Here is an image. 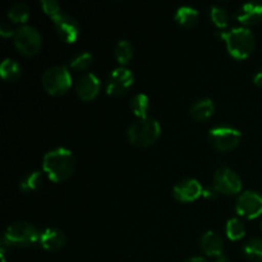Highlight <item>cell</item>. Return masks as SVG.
<instances>
[{"label": "cell", "mask_w": 262, "mask_h": 262, "mask_svg": "<svg viewBox=\"0 0 262 262\" xmlns=\"http://www.w3.org/2000/svg\"><path fill=\"white\" fill-rule=\"evenodd\" d=\"M42 166L51 181H66L72 176L74 170L73 154L66 147L54 148L43 156Z\"/></svg>", "instance_id": "6da1fadb"}, {"label": "cell", "mask_w": 262, "mask_h": 262, "mask_svg": "<svg viewBox=\"0 0 262 262\" xmlns=\"http://www.w3.org/2000/svg\"><path fill=\"white\" fill-rule=\"evenodd\" d=\"M230 55L235 59H246L255 48V35L247 27H235L222 33Z\"/></svg>", "instance_id": "7a4b0ae2"}, {"label": "cell", "mask_w": 262, "mask_h": 262, "mask_svg": "<svg viewBox=\"0 0 262 262\" xmlns=\"http://www.w3.org/2000/svg\"><path fill=\"white\" fill-rule=\"evenodd\" d=\"M161 132L160 123L150 117L141 118L128 127L127 136L130 143L140 147H146L155 142Z\"/></svg>", "instance_id": "3957f363"}, {"label": "cell", "mask_w": 262, "mask_h": 262, "mask_svg": "<svg viewBox=\"0 0 262 262\" xmlns=\"http://www.w3.org/2000/svg\"><path fill=\"white\" fill-rule=\"evenodd\" d=\"M41 233L27 222H15L4 232L2 245L8 247H28L40 239Z\"/></svg>", "instance_id": "277c9868"}, {"label": "cell", "mask_w": 262, "mask_h": 262, "mask_svg": "<svg viewBox=\"0 0 262 262\" xmlns=\"http://www.w3.org/2000/svg\"><path fill=\"white\" fill-rule=\"evenodd\" d=\"M41 82L50 95H63L71 89L72 77L68 68L64 66H54L46 69L41 77Z\"/></svg>", "instance_id": "5b68a950"}, {"label": "cell", "mask_w": 262, "mask_h": 262, "mask_svg": "<svg viewBox=\"0 0 262 262\" xmlns=\"http://www.w3.org/2000/svg\"><path fill=\"white\" fill-rule=\"evenodd\" d=\"M14 45L23 55H35L38 53L42 45V37L37 28L33 26H20L15 30Z\"/></svg>", "instance_id": "8992f818"}, {"label": "cell", "mask_w": 262, "mask_h": 262, "mask_svg": "<svg viewBox=\"0 0 262 262\" xmlns=\"http://www.w3.org/2000/svg\"><path fill=\"white\" fill-rule=\"evenodd\" d=\"M239 130L230 125H217L210 129L209 140L215 148L220 151H230L237 147L241 142Z\"/></svg>", "instance_id": "52a82bcc"}, {"label": "cell", "mask_w": 262, "mask_h": 262, "mask_svg": "<svg viewBox=\"0 0 262 262\" xmlns=\"http://www.w3.org/2000/svg\"><path fill=\"white\" fill-rule=\"evenodd\" d=\"M214 187L219 193L235 194L242 189V181L239 176L228 166H223L215 171Z\"/></svg>", "instance_id": "ba28073f"}, {"label": "cell", "mask_w": 262, "mask_h": 262, "mask_svg": "<svg viewBox=\"0 0 262 262\" xmlns=\"http://www.w3.org/2000/svg\"><path fill=\"white\" fill-rule=\"evenodd\" d=\"M235 210L241 216L255 219L262 214V194L256 191H246L238 197Z\"/></svg>", "instance_id": "9c48e42d"}, {"label": "cell", "mask_w": 262, "mask_h": 262, "mask_svg": "<svg viewBox=\"0 0 262 262\" xmlns=\"http://www.w3.org/2000/svg\"><path fill=\"white\" fill-rule=\"evenodd\" d=\"M135 77L133 73L125 67H118L110 73L106 82V91L109 95L119 96L127 92L132 87Z\"/></svg>", "instance_id": "30bf717a"}, {"label": "cell", "mask_w": 262, "mask_h": 262, "mask_svg": "<svg viewBox=\"0 0 262 262\" xmlns=\"http://www.w3.org/2000/svg\"><path fill=\"white\" fill-rule=\"evenodd\" d=\"M53 23L56 33L67 42H76L77 38L79 37V25L71 15L61 12L60 14L53 18Z\"/></svg>", "instance_id": "8fae6325"}, {"label": "cell", "mask_w": 262, "mask_h": 262, "mask_svg": "<svg viewBox=\"0 0 262 262\" xmlns=\"http://www.w3.org/2000/svg\"><path fill=\"white\" fill-rule=\"evenodd\" d=\"M202 192H204V188H202L201 183L197 179L188 178L179 182L174 187L173 196L181 202H192L202 196Z\"/></svg>", "instance_id": "7c38bea8"}, {"label": "cell", "mask_w": 262, "mask_h": 262, "mask_svg": "<svg viewBox=\"0 0 262 262\" xmlns=\"http://www.w3.org/2000/svg\"><path fill=\"white\" fill-rule=\"evenodd\" d=\"M100 91V79L94 73H84L76 83V92L82 100L89 101L95 99Z\"/></svg>", "instance_id": "4fadbf2b"}, {"label": "cell", "mask_w": 262, "mask_h": 262, "mask_svg": "<svg viewBox=\"0 0 262 262\" xmlns=\"http://www.w3.org/2000/svg\"><path fill=\"white\" fill-rule=\"evenodd\" d=\"M38 242L42 246V248L54 252V251L61 250L66 246L67 238L61 230L56 229V228H48L41 232Z\"/></svg>", "instance_id": "5bb4252c"}, {"label": "cell", "mask_w": 262, "mask_h": 262, "mask_svg": "<svg viewBox=\"0 0 262 262\" xmlns=\"http://www.w3.org/2000/svg\"><path fill=\"white\" fill-rule=\"evenodd\" d=\"M237 19L245 26L257 25L262 20V3H246L241 7Z\"/></svg>", "instance_id": "9a60e30c"}, {"label": "cell", "mask_w": 262, "mask_h": 262, "mask_svg": "<svg viewBox=\"0 0 262 262\" xmlns=\"http://www.w3.org/2000/svg\"><path fill=\"white\" fill-rule=\"evenodd\" d=\"M201 248L207 256L211 257H220L223 256V250H224V243L220 235L212 230H207L201 237Z\"/></svg>", "instance_id": "2e32d148"}, {"label": "cell", "mask_w": 262, "mask_h": 262, "mask_svg": "<svg viewBox=\"0 0 262 262\" xmlns=\"http://www.w3.org/2000/svg\"><path fill=\"white\" fill-rule=\"evenodd\" d=\"M215 112V105L211 99L206 97V99H201L199 101L194 102L191 106V115L194 120L197 122H202L206 120L214 114Z\"/></svg>", "instance_id": "e0dca14e"}, {"label": "cell", "mask_w": 262, "mask_h": 262, "mask_svg": "<svg viewBox=\"0 0 262 262\" xmlns=\"http://www.w3.org/2000/svg\"><path fill=\"white\" fill-rule=\"evenodd\" d=\"M199 10L193 7H189V5H183V7L178 8L176 15H174V19L186 28L193 27L197 23V20H199Z\"/></svg>", "instance_id": "ac0fdd59"}, {"label": "cell", "mask_w": 262, "mask_h": 262, "mask_svg": "<svg viewBox=\"0 0 262 262\" xmlns=\"http://www.w3.org/2000/svg\"><path fill=\"white\" fill-rule=\"evenodd\" d=\"M0 74L7 81H17L22 74V68L14 59L7 58L3 60L2 66H0Z\"/></svg>", "instance_id": "d6986e66"}, {"label": "cell", "mask_w": 262, "mask_h": 262, "mask_svg": "<svg viewBox=\"0 0 262 262\" xmlns=\"http://www.w3.org/2000/svg\"><path fill=\"white\" fill-rule=\"evenodd\" d=\"M130 109L135 113L138 119L147 117V112L150 109V99L145 94H137L130 99Z\"/></svg>", "instance_id": "ffe728a7"}, {"label": "cell", "mask_w": 262, "mask_h": 262, "mask_svg": "<svg viewBox=\"0 0 262 262\" xmlns=\"http://www.w3.org/2000/svg\"><path fill=\"white\" fill-rule=\"evenodd\" d=\"M246 257L251 261L262 262V238H251L243 247Z\"/></svg>", "instance_id": "44dd1931"}, {"label": "cell", "mask_w": 262, "mask_h": 262, "mask_svg": "<svg viewBox=\"0 0 262 262\" xmlns=\"http://www.w3.org/2000/svg\"><path fill=\"white\" fill-rule=\"evenodd\" d=\"M30 17V8L26 3H14L8 10V18L14 23H25Z\"/></svg>", "instance_id": "7402d4cb"}, {"label": "cell", "mask_w": 262, "mask_h": 262, "mask_svg": "<svg viewBox=\"0 0 262 262\" xmlns=\"http://www.w3.org/2000/svg\"><path fill=\"white\" fill-rule=\"evenodd\" d=\"M114 55L120 64H123V66L128 64L133 56L132 43L128 40H120L119 42L115 45Z\"/></svg>", "instance_id": "603a6c76"}, {"label": "cell", "mask_w": 262, "mask_h": 262, "mask_svg": "<svg viewBox=\"0 0 262 262\" xmlns=\"http://www.w3.org/2000/svg\"><path fill=\"white\" fill-rule=\"evenodd\" d=\"M225 232H227V235L229 239H242L246 235L245 224L239 219H237V217H232V219L228 220L227 225H225Z\"/></svg>", "instance_id": "cb8c5ba5"}, {"label": "cell", "mask_w": 262, "mask_h": 262, "mask_svg": "<svg viewBox=\"0 0 262 262\" xmlns=\"http://www.w3.org/2000/svg\"><path fill=\"white\" fill-rule=\"evenodd\" d=\"M41 182H42V177H41L40 171H32L20 181L19 188L23 192H32L40 187Z\"/></svg>", "instance_id": "d4e9b609"}, {"label": "cell", "mask_w": 262, "mask_h": 262, "mask_svg": "<svg viewBox=\"0 0 262 262\" xmlns=\"http://www.w3.org/2000/svg\"><path fill=\"white\" fill-rule=\"evenodd\" d=\"M210 17L214 25H216L219 28H224L228 26L229 22V15H228L227 10L219 5H212L211 10H210Z\"/></svg>", "instance_id": "484cf974"}, {"label": "cell", "mask_w": 262, "mask_h": 262, "mask_svg": "<svg viewBox=\"0 0 262 262\" xmlns=\"http://www.w3.org/2000/svg\"><path fill=\"white\" fill-rule=\"evenodd\" d=\"M92 55L87 51L84 53H79L74 56L71 60V67L76 71H86L90 68V66L92 64Z\"/></svg>", "instance_id": "4316f807"}, {"label": "cell", "mask_w": 262, "mask_h": 262, "mask_svg": "<svg viewBox=\"0 0 262 262\" xmlns=\"http://www.w3.org/2000/svg\"><path fill=\"white\" fill-rule=\"evenodd\" d=\"M41 7H42L43 12L50 15L51 18L56 17V15L61 13L60 5H59V3L56 0H42L41 2Z\"/></svg>", "instance_id": "83f0119b"}, {"label": "cell", "mask_w": 262, "mask_h": 262, "mask_svg": "<svg viewBox=\"0 0 262 262\" xmlns=\"http://www.w3.org/2000/svg\"><path fill=\"white\" fill-rule=\"evenodd\" d=\"M0 33H2L3 36H12L14 35L15 31H13V27L10 26V23L8 22V20H3V22L0 23Z\"/></svg>", "instance_id": "f1b7e54d"}, {"label": "cell", "mask_w": 262, "mask_h": 262, "mask_svg": "<svg viewBox=\"0 0 262 262\" xmlns=\"http://www.w3.org/2000/svg\"><path fill=\"white\" fill-rule=\"evenodd\" d=\"M217 193H219V192H217L216 189H215V187L212 186V187H207V188H205L204 192H202V196L206 197V199H215V197L217 196Z\"/></svg>", "instance_id": "f546056e"}, {"label": "cell", "mask_w": 262, "mask_h": 262, "mask_svg": "<svg viewBox=\"0 0 262 262\" xmlns=\"http://www.w3.org/2000/svg\"><path fill=\"white\" fill-rule=\"evenodd\" d=\"M253 83H255L256 86L262 87V68L260 71L256 72V74L253 76Z\"/></svg>", "instance_id": "4dcf8cb0"}, {"label": "cell", "mask_w": 262, "mask_h": 262, "mask_svg": "<svg viewBox=\"0 0 262 262\" xmlns=\"http://www.w3.org/2000/svg\"><path fill=\"white\" fill-rule=\"evenodd\" d=\"M184 262H209V261L205 260L204 257H191V258H188V260L184 261Z\"/></svg>", "instance_id": "1f68e13d"}, {"label": "cell", "mask_w": 262, "mask_h": 262, "mask_svg": "<svg viewBox=\"0 0 262 262\" xmlns=\"http://www.w3.org/2000/svg\"><path fill=\"white\" fill-rule=\"evenodd\" d=\"M2 262H5V257H4V250L2 248Z\"/></svg>", "instance_id": "d6a6232c"}, {"label": "cell", "mask_w": 262, "mask_h": 262, "mask_svg": "<svg viewBox=\"0 0 262 262\" xmlns=\"http://www.w3.org/2000/svg\"><path fill=\"white\" fill-rule=\"evenodd\" d=\"M261 230H262V223H261Z\"/></svg>", "instance_id": "836d02e7"}]
</instances>
